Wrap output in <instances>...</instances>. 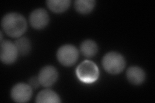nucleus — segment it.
<instances>
[{
  "mask_svg": "<svg viewBox=\"0 0 155 103\" xmlns=\"http://www.w3.org/2000/svg\"><path fill=\"white\" fill-rule=\"evenodd\" d=\"M2 27L8 36L12 37H19L25 32L27 24L25 18L21 14L10 12L3 18Z\"/></svg>",
  "mask_w": 155,
  "mask_h": 103,
  "instance_id": "nucleus-1",
  "label": "nucleus"
},
{
  "mask_svg": "<svg viewBox=\"0 0 155 103\" xmlns=\"http://www.w3.org/2000/svg\"><path fill=\"white\" fill-rule=\"evenodd\" d=\"M125 65L124 57L118 52L107 53L102 60V65L104 69L111 74H118L122 72L125 67Z\"/></svg>",
  "mask_w": 155,
  "mask_h": 103,
  "instance_id": "nucleus-2",
  "label": "nucleus"
},
{
  "mask_svg": "<svg viewBox=\"0 0 155 103\" xmlns=\"http://www.w3.org/2000/svg\"><path fill=\"white\" fill-rule=\"evenodd\" d=\"M76 75L78 79L85 83H92L98 79L100 72L96 64L85 60L81 62L76 68Z\"/></svg>",
  "mask_w": 155,
  "mask_h": 103,
  "instance_id": "nucleus-3",
  "label": "nucleus"
},
{
  "mask_svg": "<svg viewBox=\"0 0 155 103\" xmlns=\"http://www.w3.org/2000/svg\"><path fill=\"white\" fill-rule=\"evenodd\" d=\"M79 56V52L72 45L61 46L57 52V58L61 65L71 66L74 65Z\"/></svg>",
  "mask_w": 155,
  "mask_h": 103,
  "instance_id": "nucleus-4",
  "label": "nucleus"
},
{
  "mask_svg": "<svg viewBox=\"0 0 155 103\" xmlns=\"http://www.w3.org/2000/svg\"><path fill=\"white\" fill-rule=\"evenodd\" d=\"M18 53L15 44L8 40L1 42L0 59L2 63L7 65L14 63L17 60Z\"/></svg>",
  "mask_w": 155,
  "mask_h": 103,
  "instance_id": "nucleus-5",
  "label": "nucleus"
},
{
  "mask_svg": "<svg viewBox=\"0 0 155 103\" xmlns=\"http://www.w3.org/2000/svg\"><path fill=\"white\" fill-rule=\"evenodd\" d=\"M32 95V87L25 83H18L11 90L12 99L17 102H26L31 99Z\"/></svg>",
  "mask_w": 155,
  "mask_h": 103,
  "instance_id": "nucleus-6",
  "label": "nucleus"
},
{
  "mask_svg": "<svg viewBox=\"0 0 155 103\" xmlns=\"http://www.w3.org/2000/svg\"><path fill=\"white\" fill-rule=\"evenodd\" d=\"M29 21L32 27L36 29H42L49 22V16L44 8H37L31 12Z\"/></svg>",
  "mask_w": 155,
  "mask_h": 103,
  "instance_id": "nucleus-7",
  "label": "nucleus"
},
{
  "mask_svg": "<svg viewBox=\"0 0 155 103\" xmlns=\"http://www.w3.org/2000/svg\"><path fill=\"white\" fill-rule=\"evenodd\" d=\"M38 77L42 86L49 87L54 85L56 81L58 73L54 66L48 65L41 68Z\"/></svg>",
  "mask_w": 155,
  "mask_h": 103,
  "instance_id": "nucleus-8",
  "label": "nucleus"
},
{
  "mask_svg": "<svg viewBox=\"0 0 155 103\" xmlns=\"http://www.w3.org/2000/svg\"><path fill=\"white\" fill-rule=\"evenodd\" d=\"M127 78L128 81L133 85H140L145 81V73L142 68L137 66L129 67L127 70Z\"/></svg>",
  "mask_w": 155,
  "mask_h": 103,
  "instance_id": "nucleus-9",
  "label": "nucleus"
},
{
  "mask_svg": "<svg viewBox=\"0 0 155 103\" xmlns=\"http://www.w3.org/2000/svg\"><path fill=\"white\" fill-rule=\"evenodd\" d=\"M36 102H60V98L55 92L50 89H45L39 92L36 99Z\"/></svg>",
  "mask_w": 155,
  "mask_h": 103,
  "instance_id": "nucleus-10",
  "label": "nucleus"
},
{
  "mask_svg": "<svg viewBox=\"0 0 155 103\" xmlns=\"http://www.w3.org/2000/svg\"><path fill=\"white\" fill-rule=\"evenodd\" d=\"M80 50L82 54L86 57H92L96 55L98 51V47L93 40H87L81 43Z\"/></svg>",
  "mask_w": 155,
  "mask_h": 103,
  "instance_id": "nucleus-11",
  "label": "nucleus"
},
{
  "mask_svg": "<svg viewBox=\"0 0 155 103\" xmlns=\"http://www.w3.org/2000/svg\"><path fill=\"white\" fill-rule=\"evenodd\" d=\"M46 3L48 8L56 13L65 12L71 5L70 0H49Z\"/></svg>",
  "mask_w": 155,
  "mask_h": 103,
  "instance_id": "nucleus-12",
  "label": "nucleus"
},
{
  "mask_svg": "<svg viewBox=\"0 0 155 103\" xmlns=\"http://www.w3.org/2000/svg\"><path fill=\"white\" fill-rule=\"evenodd\" d=\"M95 5L94 0H76L74 2V7L76 11L82 14L90 13Z\"/></svg>",
  "mask_w": 155,
  "mask_h": 103,
  "instance_id": "nucleus-13",
  "label": "nucleus"
},
{
  "mask_svg": "<svg viewBox=\"0 0 155 103\" xmlns=\"http://www.w3.org/2000/svg\"><path fill=\"white\" fill-rule=\"evenodd\" d=\"M14 44L16 46L18 53L22 56L28 54L31 50V43L26 37L19 38Z\"/></svg>",
  "mask_w": 155,
  "mask_h": 103,
  "instance_id": "nucleus-14",
  "label": "nucleus"
},
{
  "mask_svg": "<svg viewBox=\"0 0 155 103\" xmlns=\"http://www.w3.org/2000/svg\"><path fill=\"white\" fill-rule=\"evenodd\" d=\"M28 82H29L28 85L32 87V88H35V89H36V88H38L41 85L40 81H39L38 77H36V76L31 77V79H29Z\"/></svg>",
  "mask_w": 155,
  "mask_h": 103,
  "instance_id": "nucleus-15",
  "label": "nucleus"
}]
</instances>
